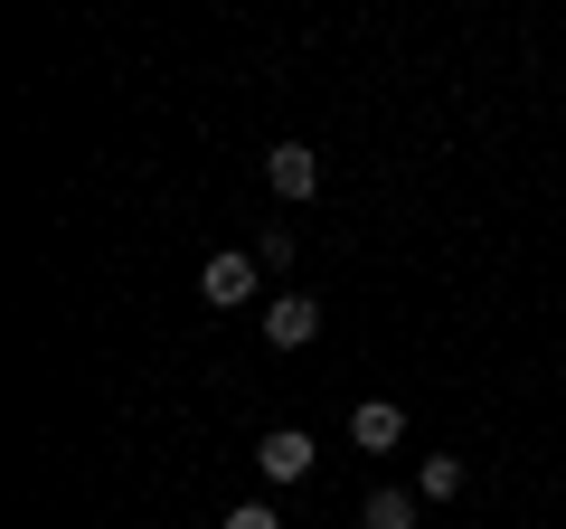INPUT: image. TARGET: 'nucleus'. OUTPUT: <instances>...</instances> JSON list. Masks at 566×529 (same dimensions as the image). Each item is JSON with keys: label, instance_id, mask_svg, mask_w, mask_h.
<instances>
[{"label": "nucleus", "instance_id": "1", "mask_svg": "<svg viewBox=\"0 0 566 529\" xmlns=\"http://www.w3.org/2000/svg\"><path fill=\"white\" fill-rule=\"evenodd\" d=\"M255 464H264V483H303L322 454H312V435H303V426H274V435L255 445Z\"/></svg>", "mask_w": 566, "mask_h": 529}, {"label": "nucleus", "instance_id": "2", "mask_svg": "<svg viewBox=\"0 0 566 529\" xmlns=\"http://www.w3.org/2000/svg\"><path fill=\"white\" fill-rule=\"evenodd\" d=\"M264 189H274V199H312V189H322V162H312L303 143H274L264 152Z\"/></svg>", "mask_w": 566, "mask_h": 529}, {"label": "nucleus", "instance_id": "3", "mask_svg": "<svg viewBox=\"0 0 566 529\" xmlns=\"http://www.w3.org/2000/svg\"><path fill=\"white\" fill-rule=\"evenodd\" d=\"M312 331H322V303H312V293H274V303H264V341L274 350H303Z\"/></svg>", "mask_w": 566, "mask_h": 529}, {"label": "nucleus", "instance_id": "4", "mask_svg": "<svg viewBox=\"0 0 566 529\" xmlns=\"http://www.w3.org/2000/svg\"><path fill=\"white\" fill-rule=\"evenodd\" d=\"M255 274H264L255 256H208V274H199L208 312H227V303H255Z\"/></svg>", "mask_w": 566, "mask_h": 529}, {"label": "nucleus", "instance_id": "5", "mask_svg": "<svg viewBox=\"0 0 566 529\" xmlns=\"http://www.w3.org/2000/svg\"><path fill=\"white\" fill-rule=\"evenodd\" d=\"M397 435H406V407H387V397H359L349 407V445L359 454H397Z\"/></svg>", "mask_w": 566, "mask_h": 529}, {"label": "nucleus", "instance_id": "6", "mask_svg": "<svg viewBox=\"0 0 566 529\" xmlns=\"http://www.w3.org/2000/svg\"><path fill=\"white\" fill-rule=\"evenodd\" d=\"M453 491H463V464H453V454H424L416 464V501H453Z\"/></svg>", "mask_w": 566, "mask_h": 529}, {"label": "nucleus", "instance_id": "7", "mask_svg": "<svg viewBox=\"0 0 566 529\" xmlns=\"http://www.w3.org/2000/svg\"><path fill=\"white\" fill-rule=\"evenodd\" d=\"M416 510H424L416 491H368V510H359V520H368V529H416Z\"/></svg>", "mask_w": 566, "mask_h": 529}, {"label": "nucleus", "instance_id": "8", "mask_svg": "<svg viewBox=\"0 0 566 529\" xmlns=\"http://www.w3.org/2000/svg\"><path fill=\"white\" fill-rule=\"evenodd\" d=\"M227 529H283V520H274V501H237V510H227Z\"/></svg>", "mask_w": 566, "mask_h": 529}]
</instances>
